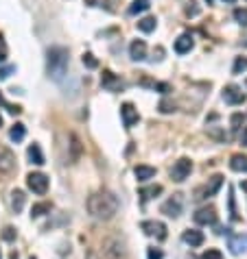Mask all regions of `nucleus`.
I'll return each mask as SVG.
<instances>
[{
	"label": "nucleus",
	"instance_id": "bb28decb",
	"mask_svg": "<svg viewBox=\"0 0 247 259\" xmlns=\"http://www.w3.org/2000/svg\"><path fill=\"white\" fill-rule=\"evenodd\" d=\"M149 9V2H144V0H134V4L129 7V13L132 16H136V13H142Z\"/></svg>",
	"mask_w": 247,
	"mask_h": 259
},
{
	"label": "nucleus",
	"instance_id": "49530a36",
	"mask_svg": "<svg viewBox=\"0 0 247 259\" xmlns=\"http://www.w3.org/2000/svg\"><path fill=\"white\" fill-rule=\"evenodd\" d=\"M241 187H243V190L247 192V181H245V183H243V185H241Z\"/></svg>",
	"mask_w": 247,
	"mask_h": 259
},
{
	"label": "nucleus",
	"instance_id": "cd10ccee",
	"mask_svg": "<svg viewBox=\"0 0 247 259\" xmlns=\"http://www.w3.org/2000/svg\"><path fill=\"white\" fill-rule=\"evenodd\" d=\"M83 65H86V68H90V70H94V68H99V61L94 59V55L92 53H83Z\"/></svg>",
	"mask_w": 247,
	"mask_h": 259
},
{
	"label": "nucleus",
	"instance_id": "58836bf2",
	"mask_svg": "<svg viewBox=\"0 0 247 259\" xmlns=\"http://www.w3.org/2000/svg\"><path fill=\"white\" fill-rule=\"evenodd\" d=\"M153 87H156V89H160L162 94H169V92H171V85H169V83H156Z\"/></svg>",
	"mask_w": 247,
	"mask_h": 259
},
{
	"label": "nucleus",
	"instance_id": "a18cd8bd",
	"mask_svg": "<svg viewBox=\"0 0 247 259\" xmlns=\"http://www.w3.org/2000/svg\"><path fill=\"white\" fill-rule=\"evenodd\" d=\"M2 61H4V53H0V63H2Z\"/></svg>",
	"mask_w": 247,
	"mask_h": 259
},
{
	"label": "nucleus",
	"instance_id": "4468645a",
	"mask_svg": "<svg viewBox=\"0 0 247 259\" xmlns=\"http://www.w3.org/2000/svg\"><path fill=\"white\" fill-rule=\"evenodd\" d=\"M195 46V41H193V35L190 33H184V35H180L175 40V53L177 55H186V53H190V48Z\"/></svg>",
	"mask_w": 247,
	"mask_h": 259
},
{
	"label": "nucleus",
	"instance_id": "6e6552de",
	"mask_svg": "<svg viewBox=\"0 0 247 259\" xmlns=\"http://www.w3.org/2000/svg\"><path fill=\"white\" fill-rule=\"evenodd\" d=\"M193 220L195 224H214L217 222V209L214 207H202V209L195 211Z\"/></svg>",
	"mask_w": 247,
	"mask_h": 259
},
{
	"label": "nucleus",
	"instance_id": "f3484780",
	"mask_svg": "<svg viewBox=\"0 0 247 259\" xmlns=\"http://www.w3.org/2000/svg\"><path fill=\"white\" fill-rule=\"evenodd\" d=\"M221 185H223V177H221V174H214V177L210 179V183H208V185L202 190V194H203L202 199H208V196H214L219 190H221Z\"/></svg>",
	"mask_w": 247,
	"mask_h": 259
},
{
	"label": "nucleus",
	"instance_id": "f03ea898",
	"mask_svg": "<svg viewBox=\"0 0 247 259\" xmlns=\"http://www.w3.org/2000/svg\"><path fill=\"white\" fill-rule=\"evenodd\" d=\"M68 63H70V55H68V48L64 46H53L46 53V72L53 81H62L68 74Z\"/></svg>",
	"mask_w": 247,
	"mask_h": 259
},
{
	"label": "nucleus",
	"instance_id": "20e7f679",
	"mask_svg": "<svg viewBox=\"0 0 247 259\" xmlns=\"http://www.w3.org/2000/svg\"><path fill=\"white\" fill-rule=\"evenodd\" d=\"M26 185H29V190L33 192V194H46L48 192V177L42 172H31L29 177H26Z\"/></svg>",
	"mask_w": 247,
	"mask_h": 259
},
{
	"label": "nucleus",
	"instance_id": "aec40b11",
	"mask_svg": "<svg viewBox=\"0 0 247 259\" xmlns=\"http://www.w3.org/2000/svg\"><path fill=\"white\" fill-rule=\"evenodd\" d=\"M134 174H136V179L138 181H149V179H153L156 177V168L153 166H136L134 168Z\"/></svg>",
	"mask_w": 247,
	"mask_h": 259
},
{
	"label": "nucleus",
	"instance_id": "9d476101",
	"mask_svg": "<svg viewBox=\"0 0 247 259\" xmlns=\"http://www.w3.org/2000/svg\"><path fill=\"white\" fill-rule=\"evenodd\" d=\"M223 100L227 105H241V102H245V92L236 85H227L223 89Z\"/></svg>",
	"mask_w": 247,
	"mask_h": 259
},
{
	"label": "nucleus",
	"instance_id": "1a4fd4ad",
	"mask_svg": "<svg viewBox=\"0 0 247 259\" xmlns=\"http://www.w3.org/2000/svg\"><path fill=\"white\" fill-rule=\"evenodd\" d=\"M101 85L105 89H110V92H120V89L125 87V83L120 81L118 77H116L114 72H110V70H103V74H101Z\"/></svg>",
	"mask_w": 247,
	"mask_h": 259
},
{
	"label": "nucleus",
	"instance_id": "c9c22d12",
	"mask_svg": "<svg viewBox=\"0 0 247 259\" xmlns=\"http://www.w3.org/2000/svg\"><path fill=\"white\" fill-rule=\"evenodd\" d=\"M147 257H149V259H162V257H164V253H162L160 248H149V251H147Z\"/></svg>",
	"mask_w": 247,
	"mask_h": 259
},
{
	"label": "nucleus",
	"instance_id": "3c124183",
	"mask_svg": "<svg viewBox=\"0 0 247 259\" xmlns=\"http://www.w3.org/2000/svg\"><path fill=\"white\" fill-rule=\"evenodd\" d=\"M0 259H2V255H0Z\"/></svg>",
	"mask_w": 247,
	"mask_h": 259
},
{
	"label": "nucleus",
	"instance_id": "f704fd0d",
	"mask_svg": "<svg viewBox=\"0 0 247 259\" xmlns=\"http://www.w3.org/2000/svg\"><path fill=\"white\" fill-rule=\"evenodd\" d=\"M13 72H16V65H7V68H2V70H0V79L4 81V79H9Z\"/></svg>",
	"mask_w": 247,
	"mask_h": 259
},
{
	"label": "nucleus",
	"instance_id": "ea45409f",
	"mask_svg": "<svg viewBox=\"0 0 247 259\" xmlns=\"http://www.w3.org/2000/svg\"><path fill=\"white\" fill-rule=\"evenodd\" d=\"M86 259H101V257L96 255L94 251H88V253H86Z\"/></svg>",
	"mask_w": 247,
	"mask_h": 259
},
{
	"label": "nucleus",
	"instance_id": "09e8293b",
	"mask_svg": "<svg viewBox=\"0 0 247 259\" xmlns=\"http://www.w3.org/2000/svg\"><path fill=\"white\" fill-rule=\"evenodd\" d=\"M206 2H208V4H210V2H214V0H206Z\"/></svg>",
	"mask_w": 247,
	"mask_h": 259
},
{
	"label": "nucleus",
	"instance_id": "39448f33",
	"mask_svg": "<svg viewBox=\"0 0 247 259\" xmlns=\"http://www.w3.org/2000/svg\"><path fill=\"white\" fill-rule=\"evenodd\" d=\"M103 253L110 259H125L127 257V251H125V244L116 238H110L103 242Z\"/></svg>",
	"mask_w": 247,
	"mask_h": 259
},
{
	"label": "nucleus",
	"instance_id": "72a5a7b5",
	"mask_svg": "<svg viewBox=\"0 0 247 259\" xmlns=\"http://www.w3.org/2000/svg\"><path fill=\"white\" fill-rule=\"evenodd\" d=\"M203 259H223L221 251H217V248H210V251L203 253Z\"/></svg>",
	"mask_w": 247,
	"mask_h": 259
},
{
	"label": "nucleus",
	"instance_id": "7c9ffc66",
	"mask_svg": "<svg viewBox=\"0 0 247 259\" xmlns=\"http://www.w3.org/2000/svg\"><path fill=\"white\" fill-rule=\"evenodd\" d=\"M2 239H7V242H13V239H16V229H13V227H4L2 229Z\"/></svg>",
	"mask_w": 247,
	"mask_h": 259
},
{
	"label": "nucleus",
	"instance_id": "473e14b6",
	"mask_svg": "<svg viewBox=\"0 0 247 259\" xmlns=\"http://www.w3.org/2000/svg\"><path fill=\"white\" fill-rule=\"evenodd\" d=\"M230 216H232V220H239V214H236V202H234V194H232V190H230Z\"/></svg>",
	"mask_w": 247,
	"mask_h": 259
},
{
	"label": "nucleus",
	"instance_id": "4c0bfd02",
	"mask_svg": "<svg viewBox=\"0 0 247 259\" xmlns=\"http://www.w3.org/2000/svg\"><path fill=\"white\" fill-rule=\"evenodd\" d=\"M86 4H90V7H105V9H110V2H107V0H86Z\"/></svg>",
	"mask_w": 247,
	"mask_h": 259
},
{
	"label": "nucleus",
	"instance_id": "c85d7f7f",
	"mask_svg": "<svg viewBox=\"0 0 247 259\" xmlns=\"http://www.w3.org/2000/svg\"><path fill=\"white\" fill-rule=\"evenodd\" d=\"M245 70H247V57H236L232 72H234V74H241V72H245Z\"/></svg>",
	"mask_w": 247,
	"mask_h": 259
},
{
	"label": "nucleus",
	"instance_id": "603ef678",
	"mask_svg": "<svg viewBox=\"0 0 247 259\" xmlns=\"http://www.w3.org/2000/svg\"><path fill=\"white\" fill-rule=\"evenodd\" d=\"M31 259H35V257H31Z\"/></svg>",
	"mask_w": 247,
	"mask_h": 259
},
{
	"label": "nucleus",
	"instance_id": "b1692460",
	"mask_svg": "<svg viewBox=\"0 0 247 259\" xmlns=\"http://www.w3.org/2000/svg\"><path fill=\"white\" fill-rule=\"evenodd\" d=\"M156 18H151V16H147V18H142V20H138V29H140L142 33H151V31H156Z\"/></svg>",
	"mask_w": 247,
	"mask_h": 259
},
{
	"label": "nucleus",
	"instance_id": "2f4dec72",
	"mask_svg": "<svg viewBox=\"0 0 247 259\" xmlns=\"http://www.w3.org/2000/svg\"><path fill=\"white\" fill-rule=\"evenodd\" d=\"M157 109L162 111V114H171V111H175V102H169V100H162L160 107Z\"/></svg>",
	"mask_w": 247,
	"mask_h": 259
},
{
	"label": "nucleus",
	"instance_id": "de8ad7c7",
	"mask_svg": "<svg viewBox=\"0 0 247 259\" xmlns=\"http://www.w3.org/2000/svg\"><path fill=\"white\" fill-rule=\"evenodd\" d=\"M0 126H2V116H0Z\"/></svg>",
	"mask_w": 247,
	"mask_h": 259
},
{
	"label": "nucleus",
	"instance_id": "7ed1b4c3",
	"mask_svg": "<svg viewBox=\"0 0 247 259\" xmlns=\"http://www.w3.org/2000/svg\"><path fill=\"white\" fill-rule=\"evenodd\" d=\"M190 172H193V161H190L188 157H181V159H177L173 163V168H171V179L181 183L190 177Z\"/></svg>",
	"mask_w": 247,
	"mask_h": 259
},
{
	"label": "nucleus",
	"instance_id": "2eb2a0df",
	"mask_svg": "<svg viewBox=\"0 0 247 259\" xmlns=\"http://www.w3.org/2000/svg\"><path fill=\"white\" fill-rule=\"evenodd\" d=\"M129 57L134 61H144L147 59V44L142 40H134L129 46Z\"/></svg>",
	"mask_w": 247,
	"mask_h": 259
},
{
	"label": "nucleus",
	"instance_id": "e433bc0d",
	"mask_svg": "<svg viewBox=\"0 0 247 259\" xmlns=\"http://www.w3.org/2000/svg\"><path fill=\"white\" fill-rule=\"evenodd\" d=\"M241 122H243V116H241V114L232 116V131H239L241 129Z\"/></svg>",
	"mask_w": 247,
	"mask_h": 259
},
{
	"label": "nucleus",
	"instance_id": "8fccbe9b",
	"mask_svg": "<svg viewBox=\"0 0 247 259\" xmlns=\"http://www.w3.org/2000/svg\"><path fill=\"white\" fill-rule=\"evenodd\" d=\"M144 2H149V0H144Z\"/></svg>",
	"mask_w": 247,
	"mask_h": 259
},
{
	"label": "nucleus",
	"instance_id": "6ab92c4d",
	"mask_svg": "<svg viewBox=\"0 0 247 259\" xmlns=\"http://www.w3.org/2000/svg\"><path fill=\"white\" fill-rule=\"evenodd\" d=\"M24 202H26L24 192H22V190H13L11 192V207H13V211H16V214H20V211L24 209Z\"/></svg>",
	"mask_w": 247,
	"mask_h": 259
},
{
	"label": "nucleus",
	"instance_id": "f257e3e1",
	"mask_svg": "<svg viewBox=\"0 0 247 259\" xmlns=\"http://www.w3.org/2000/svg\"><path fill=\"white\" fill-rule=\"evenodd\" d=\"M88 211L94 216L96 220H112L118 211V199L112 192L101 190L88 199Z\"/></svg>",
	"mask_w": 247,
	"mask_h": 259
},
{
	"label": "nucleus",
	"instance_id": "37998d69",
	"mask_svg": "<svg viewBox=\"0 0 247 259\" xmlns=\"http://www.w3.org/2000/svg\"><path fill=\"white\" fill-rule=\"evenodd\" d=\"M0 48L4 50V41H2V35H0Z\"/></svg>",
	"mask_w": 247,
	"mask_h": 259
},
{
	"label": "nucleus",
	"instance_id": "a211bd4d",
	"mask_svg": "<svg viewBox=\"0 0 247 259\" xmlns=\"http://www.w3.org/2000/svg\"><path fill=\"white\" fill-rule=\"evenodd\" d=\"M26 155H29V161L35 163V166H44L46 159H44V153H42L40 144H31L29 150H26Z\"/></svg>",
	"mask_w": 247,
	"mask_h": 259
},
{
	"label": "nucleus",
	"instance_id": "393cba45",
	"mask_svg": "<svg viewBox=\"0 0 247 259\" xmlns=\"http://www.w3.org/2000/svg\"><path fill=\"white\" fill-rule=\"evenodd\" d=\"M162 194V185H151V187H144V190H140V196L144 200L147 199H153V196Z\"/></svg>",
	"mask_w": 247,
	"mask_h": 259
},
{
	"label": "nucleus",
	"instance_id": "9b49d317",
	"mask_svg": "<svg viewBox=\"0 0 247 259\" xmlns=\"http://www.w3.org/2000/svg\"><path fill=\"white\" fill-rule=\"evenodd\" d=\"M227 246H230L232 255H241V253H247V233L230 235V239H227Z\"/></svg>",
	"mask_w": 247,
	"mask_h": 259
},
{
	"label": "nucleus",
	"instance_id": "423d86ee",
	"mask_svg": "<svg viewBox=\"0 0 247 259\" xmlns=\"http://www.w3.org/2000/svg\"><path fill=\"white\" fill-rule=\"evenodd\" d=\"M140 229L147 235H151V238H157L160 242L166 239V224L164 222H157V220H144V222H140Z\"/></svg>",
	"mask_w": 247,
	"mask_h": 259
},
{
	"label": "nucleus",
	"instance_id": "a19ab883",
	"mask_svg": "<svg viewBox=\"0 0 247 259\" xmlns=\"http://www.w3.org/2000/svg\"><path fill=\"white\" fill-rule=\"evenodd\" d=\"M241 144L247 146V129H243V133H241Z\"/></svg>",
	"mask_w": 247,
	"mask_h": 259
},
{
	"label": "nucleus",
	"instance_id": "a878e982",
	"mask_svg": "<svg viewBox=\"0 0 247 259\" xmlns=\"http://www.w3.org/2000/svg\"><path fill=\"white\" fill-rule=\"evenodd\" d=\"M70 148H72V155H70V161H77L79 155H81V144H79V138L77 135H70Z\"/></svg>",
	"mask_w": 247,
	"mask_h": 259
},
{
	"label": "nucleus",
	"instance_id": "f8f14e48",
	"mask_svg": "<svg viewBox=\"0 0 247 259\" xmlns=\"http://www.w3.org/2000/svg\"><path fill=\"white\" fill-rule=\"evenodd\" d=\"M13 168H16V155L7 146H0V172H11Z\"/></svg>",
	"mask_w": 247,
	"mask_h": 259
},
{
	"label": "nucleus",
	"instance_id": "c03bdc74",
	"mask_svg": "<svg viewBox=\"0 0 247 259\" xmlns=\"http://www.w3.org/2000/svg\"><path fill=\"white\" fill-rule=\"evenodd\" d=\"M223 2H227V4H234V2H236V0H223Z\"/></svg>",
	"mask_w": 247,
	"mask_h": 259
},
{
	"label": "nucleus",
	"instance_id": "412c9836",
	"mask_svg": "<svg viewBox=\"0 0 247 259\" xmlns=\"http://www.w3.org/2000/svg\"><path fill=\"white\" fill-rule=\"evenodd\" d=\"M230 168L234 172H247V157H245V155H232V157H230Z\"/></svg>",
	"mask_w": 247,
	"mask_h": 259
},
{
	"label": "nucleus",
	"instance_id": "4be33fe9",
	"mask_svg": "<svg viewBox=\"0 0 247 259\" xmlns=\"http://www.w3.org/2000/svg\"><path fill=\"white\" fill-rule=\"evenodd\" d=\"M24 135H26V126L24 124H20V122H18V124H13L11 126V131H9V138L13 139V142H22V139H24Z\"/></svg>",
	"mask_w": 247,
	"mask_h": 259
},
{
	"label": "nucleus",
	"instance_id": "dca6fc26",
	"mask_svg": "<svg viewBox=\"0 0 247 259\" xmlns=\"http://www.w3.org/2000/svg\"><path fill=\"white\" fill-rule=\"evenodd\" d=\"M181 239H184L188 246L197 248V246H202V244H203V233H202V231H197V229H188V231H184Z\"/></svg>",
	"mask_w": 247,
	"mask_h": 259
},
{
	"label": "nucleus",
	"instance_id": "c756f323",
	"mask_svg": "<svg viewBox=\"0 0 247 259\" xmlns=\"http://www.w3.org/2000/svg\"><path fill=\"white\" fill-rule=\"evenodd\" d=\"M234 20L239 22V24L247 26V9H234Z\"/></svg>",
	"mask_w": 247,
	"mask_h": 259
},
{
	"label": "nucleus",
	"instance_id": "ddd939ff",
	"mask_svg": "<svg viewBox=\"0 0 247 259\" xmlns=\"http://www.w3.org/2000/svg\"><path fill=\"white\" fill-rule=\"evenodd\" d=\"M162 214H166L169 218H177L181 214V194H175L173 199H169L162 205Z\"/></svg>",
	"mask_w": 247,
	"mask_h": 259
},
{
	"label": "nucleus",
	"instance_id": "79ce46f5",
	"mask_svg": "<svg viewBox=\"0 0 247 259\" xmlns=\"http://www.w3.org/2000/svg\"><path fill=\"white\" fill-rule=\"evenodd\" d=\"M0 105H2V107H7V105H9V102L2 98V94H0Z\"/></svg>",
	"mask_w": 247,
	"mask_h": 259
},
{
	"label": "nucleus",
	"instance_id": "5701e85b",
	"mask_svg": "<svg viewBox=\"0 0 247 259\" xmlns=\"http://www.w3.org/2000/svg\"><path fill=\"white\" fill-rule=\"evenodd\" d=\"M50 209H53L50 202H37V205H33V209H31V218H42V216H46Z\"/></svg>",
	"mask_w": 247,
	"mask_h": 259
},
{
	"label": "nucleus",
	"instance_id": "0eeeda50",
	"mask_svg": "<svg viewBox=\"0 0 247 259\" xmlns=\"http://www.w3.org/2000/svg\"><path fill=\"white\" fill-rule=\"evenodd\" d=\"M120 118H123L125 129H132V126L138 124V120H140V114H138V109L132 105V102H125V105L120 107Z\"/></svg>",
	"mask_w": 247,
	"mask_h": 259
}]
</instances>
